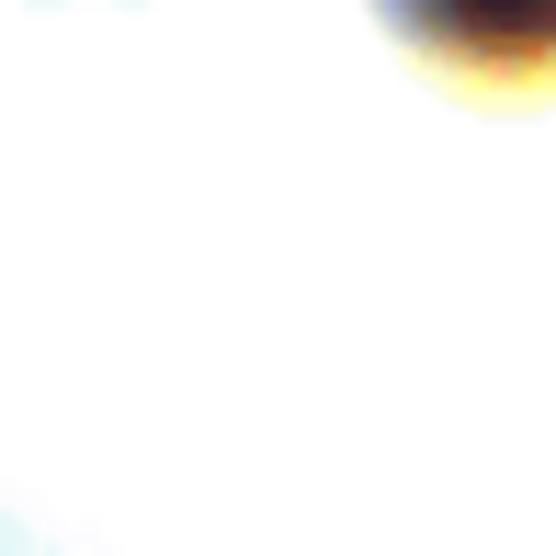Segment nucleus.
<instances>
[{
  "label": "nucleus",
  "instance_id": "f257e3e1",
  "mask_svg": "<svg viewBox=\"0 0 556 556\" xmlns=\"http://www.w3.org/2000/svg\"><path fill=\"white\" fill-rule=\"evenodd\" d=\"M420 23L454 35V46H500V58L556 46V0H420Z\"/></svg>",
  "mask_w": 556,
  "mask_h": 556
}]
</instances>
